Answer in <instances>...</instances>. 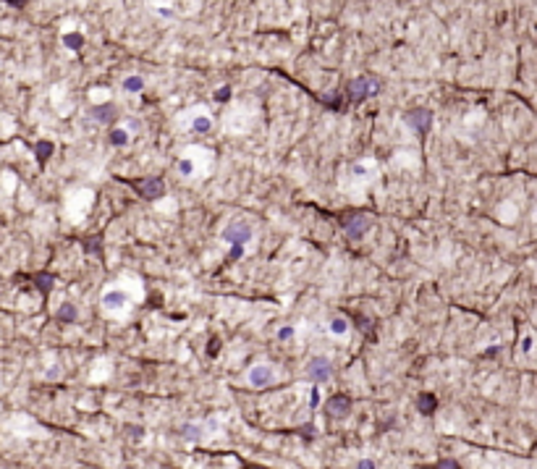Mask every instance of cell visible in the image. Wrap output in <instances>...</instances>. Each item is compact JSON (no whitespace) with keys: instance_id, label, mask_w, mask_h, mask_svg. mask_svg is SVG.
Segmentation results:
<instances>
[{"instance_id":"cell-1","label":"cell","mask_w":537,"mask_h":469,"mask_svg":"<svg viewBox=\"0 0 537 469\" xmlns=\"http://www.w3.org/2000/svg\"><path fill=\"white\" fill-rule=\"evenodd\" d=\"M378 89H380L378 79H372V76H356L354 82L348 84V97H351L354 102H362V100H367L372 95H378Z\"/></svg>"},{"instance_id":"cell-2","label":"cell","mask_w":537,"mask_h":469,"mask_svg":"<svg viewBox=\"0 0 537 469\" xmlns=\"http://www.w3.org/2000/svg\"><path fill=\"white\" fill-rule=\"evenodd\" d=\"M370 218L367 215H362V212H351V215H346L343 218V231H346V236L348 239H362L367 231H370Z\"/></svg>"},{"instance_id":"cell-3","label":"cell","mask_w":537,"mask_h":469,"mask_svg":"<svg viewBox=\"0 0 537 469\" xmlns=\"http://www.w3.org/2000/svg\"><path fill=\"white\" fill-rule=\"evenodd\" d=\"M307 375L312 377L314 383H325V380H330V375H333V364H330V359H325V357H314V359L307 364Z\"/></svg>"},{"instance_id":"cell-4","label":"cell","mask_w":537,"mask_h":469,"mask_svg":"<svg viewBox=\"0 0 537 469\" xmlns=\"http://www.w3.org/2000/svg\"><path fill=\"white\" fill-rule=\"evenodd\" d=\"M406 123H409L417 134H427V129L433 126V113H430L427 108L409 110V113H406Z\"/></svg>"},{"instance_id":"cell-5","label":"cell","mask_w":537,"mask_h":469,"mask_svg":"<svg viewBox=\"0 0 537 469\" xmlns=\"http://www.w3.org/2000/svg\"><path fill=\"white\" fill-rule=\"evenodd\" d=\"M136 191L142 194L144 199H160L162 194H165V184H162L160 178H155V176H149V178H142V181H136Z\"/></svg>"},{"instance_id":"cell-6","label":"cell","mask_w":537,"mask_h":469,"mask_svg":"<svg viewBox=\"0 0 537 469\" xmlns=\"http://www.w3.org/2000/svg\"><path fill=\"white\" fill-rule=\"evenodd\" d=\"M223 239H226L228 244H233V247H244L252 239V228L244 225V223H231L223 231Z\"/></svg>"},{"instance_id":"cell-7","label":"cell","mask_w":537,"mask_h":469,"mask_svg":"<svg viewBox=\"0 0 537 469\" xmlns=\"http://www.w3.org/2000/svg\"><path fill=\"white\" fill-rule=\"evenodd\" d=\"M348 411H351V398H348V396H333L330 401H328V414L330 417L343 419Z\"/></svg>"},{"instance_id":"cell-8","label":"cell","mask_w":537,"mask_h":469,"mask_svg":"<svg viewBox=\"0 0 537 469\" xmlns=\"http://www.w3.org/2000/svg\"><path fill=\"white\" fill-rule=\"evenodd\" d=\"M270 380H273V370L265 367V364H257V367L249 370V383H252V385H260V388H262V385H267Z\"/></svg>"},{"instance_id":"cell-9","label":"cell","mask_w":537,"mask_h":469,"mask_svg":"<svg viewBox=\"0 0 537 469\" xmlns=\"http://www.w3.org/2000/svg\"><path fill=\"white\" fill-rule=\"evenodd\" d=\"M417 409L422 411V414H433V411H438V398L433 393H419L417 396Z\"/></svg>"},{"instance_id":"cell-10","label":"cell","mask_w":537,"mask_h":469,"mask_svg":"<svg viewBox=\"0 0 537 469\" xmlns=\"http://www.w3.org/2000/svg\"><path fill=\"white\" fill-rule=\"evenodd\" d=\"M128 302V296L123 291H108L102 296V307H108V310H118V307H123Z\"/></svg>"},{"instance_id":"cell-11","label":"cell","mask_w":537,"mask_h":469,"mask_svg":"<svg viewBox=\"0 0 537 469\" xmlns=\"http://www.w3.org/2000/svg\"><path fill=\"white\" fill-rule=\"evenodd\" d=\"M92 118L100 121V123H108V121H113V118H115V108L110 105V102H105V105H97V108H92Z\"/></svg>"},{"instance_id":"cell-12","label":"cell","mask_w":537,"mask_h":469,"mask_svg":"<svg viewBox=\"0 0 537 469\" xmlns=\"http://www.w3.org/2000/svg\"><path fill=\"white\" fill-rule=\"evenodd\" d=\"M58 320H61V323H74L76 320V307L74 304H63L61 310H58Z\"/></svg>"},{"instance_id":"cell-13","label":"cell","mask_w":537,"mask_h":469,"mask_svg":"<svg viewBox=\"0 0 537 469\" xmlns=\"http://www.w3.org/2000/svg\"><path fill=\"white\" fill-rule=\"evenodd\" d=\"M123 89H126V92H142V89H144V79L142 76H128L126 82H123Z\"/></svg>"},{"instance_id":"cell-14","label":"cell","mask_w":537,"mask_h":469,"mask_svg":"<svg viewBox=\"0 0 537 469\" xmlns=\"http://www.w3.org/2000/svg\"><path fill=\"white\" fill-rule=\"evenodd\" d=\"M84 252H89V255H102V239L100 236H92V239H87L84 242Z\"/></svg>"},{"instance_id":"cell-15","label":"cell","mask_w":537,"mask_h":469,"mask_svg":"<svg viewBox=\"0 0 537 469\" xmlns=\"http://www.w3.org/2000/svg\"><path fill=\"white\" fill-rule=\"evenodd\" d=\"M63 42H66V48H71V50H81L84 37H81V34H76V32H71V34H66V37H63Z\"/></svg>"},{"instance_id":"cell-16","label":"cell","mask_w":537,"mask_h":469,"mask_svg":"<svg viewBox=\"0 0 537 469\" xmlns=\"http://www.w3.org/2000/svg\"><path fill=\"white\" fill-rule=\"evenodd\" d=\"M346 328H348V323H346L343 317H333V320H330V333L343 336V333H346Z\"/></svg>"},{"instance_id":"cell-17","label":"cell","mask_w":537,"mask_h":469,"mask_svg":"<svg viewBox=\"0 0 537 469\" xmlns=\"http://www.w3.org/2000/svg\"><path fill=\"white\" fill-rule=\"evenodd\" d=\"M110 142H113L115 147L126 144V142H128V131H126V129H113V131H110Z\"/></svg>"},{"instance_id":"cell-18","label":"cell","mask_w":537,"mask_h":469,"mask_svg":"<svg viewBox=\"0 0 537 469\" xmlns=\"http://www.w3.org/2000/svg\"><path fill=\"white\" fill-rule=\"evenodd\" d=\"M34 281H37V286L42 289V294H48L53 289V276H48V273H40V276H34Z\"/></svg>"},{"instance_id":"cell-19","label":"cell","mask_w":537,"mask_h":469,"mask_svg":"<svg viewBox=\"0 0 537 469\" xmlns=\"http://www.w3.org/2000/svg\"><path fill=\"white\" fill-rule=\"evenodd\" d=\"M50 155H53V144L50 142H40L37 144V160H42V163H45Z\"/></svg>"},{"instance_id":"cell-20","label":"cell","mask_w":537,"mask_h":469,"mask_svg":"<svg viewBox=\"0 0 537 469\" xmlns=\"http://www.w3.org/2000/svg\"><path fill=\"white\" fill-rule=\"evenodd\" d=\"M181 435L189 438V440H197V438H200V427H197V425H184L181 427Z\"/></svg>"},{"instance_id":"cell-21","label":"cell","mask_w":537,"mask_h":469,"mask_svg":"<svg viewBox=\"0 0 537 469\" xmlns=\"http://www.w3.org/2000/svg\"><path fill=\"white\" fill-rule=\"evenodd\" d=\"M210 126H213V121H210L207 116H200L194 121V131H210Z\"/></svg>"},{"instance_id":"cell-22","label":"cell","mask_w":537,"mask_h":469,"mask_svg":"<svg viewBox=\"0 0 537 469\" xmlns=\"http://www.w3.org/2000/svg\"><path fill=\"white\" fill-rule=\"evenodd\" d=\"M435 469H461V466H459V461H453V459H440L435 464Z\"/></svg>"},{"instance_id":"cell-23","label":"cell","mask_w":537,"mask_h":469,"mask_svg":"<svg viewBox=\"0 0 537 469\" xmlns=\"http://www.w3.org/2000/svg\"><path fill=\"white\" fill-rule=\"evenodd\" d=\"M215 97H218L220 102H226V100L231 97V87H220V89H218V92H215Z\"/></svg>"},{"instance_id":"cell-24","label":"cell","mask_w":537,"mask_h":469,"mask_svg":"<svg viewBox=\"0 0 537 469\" xmlns=\"http://www.w3.org/2000/svg\"><path fill=\"white\" fill-rule=\"evenodd\" d=\"M178 170L189 176V173H192V163H189V160H181V163H178Z\"/></svg>"},{"instance_id":"cell-25","label":"cell","mask_w":537,"mask_h":469,"mask_svg":"<svg viewBox=\"0 0 537 469\" xmlns=\"http://www.w3.org/2000/svg\"><path fill=\"white\" fill-rule=\"evenodd\" d=\"M291 336H294V328H281V333H278V338H281V341H286Z\"/></svg>"},{"instance_id":"cell-26","label":"cell","mask_w":537,"mask_h":469,"mask_svg":"<svg viewBox=\"0 0 537 469\" xmlns=\"http://www.w3.org/2000/svg\"><path fill=\"white\" fill-rule=\"evenodd\" d=\"M241 255H244V247H233V249H231V257H228V260H239Z\"/></svg>"},{"instance_id":"cell-27","label":"cell","mask_w":537,"mask_h":469,"mask_svg":"<svg viewBox=\"0 0 537 469\" xmlns=\"http://www.w3.org/2000/svg\"><path fill=\"white\" fill-rule=\"evenodd\" d=\"M317 401H320V396H317V391H314V388H312V398H309V404H312V409H314V406H317Z\"/></svg>"},{"instance_id":"cell-28","label":"cell","mask_w":537,"mask_h":469,"mask_svg":"<svg viewBox=\"0 0 537 469\" xmlns=\"http://www.w3.org/2000/svg\"><path fill=\"white\" fill-rule=\"evenodd\" d=\"M359 469H375V461H359Z\"/></svg>"}]
</instances>
